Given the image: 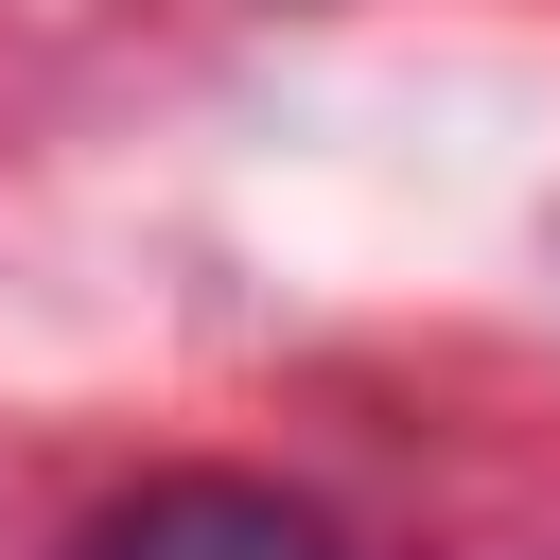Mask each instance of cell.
Returning <instances> with one entry per match:
<instances>
[{"label": "cell", "mask_w": 560, "mask_h": 560, "mask_svg": "<svg viewBox=\"0 0 560 560\" xmlns=\"http://www.w3.org/2000/svg\"><path fill=\"white\" fill-rule=\"evenodd\" d=\"M88 560H332V525L298 490H245V472H158L140 508L88 525Z\"/></svg>", "instance_id": "cell-1"}]
</instances>
